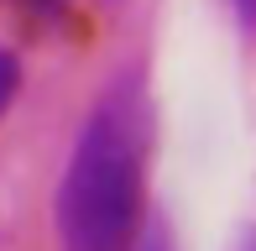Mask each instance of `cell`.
<instances>
[{
    "label": "cell",
    "mask_w": 256,
    "mask_h": 251,
    "mask_svg": "<svg viewBox=\"0 0 256 251\" xmlns=\"http://www.w3.org/2000/svg\"><path fill=\"white\" fill-rule=\"evenodd\" d=\"M146 146L152 120L131 78L110 84L84 116L52 194L63 251H131L146 210Z\"/></svg>",
    "instance_id": "6da1fadb"
},
{
    "label": "cell",
    "mask_w": 256,
    "mask_h": 251,
    "mask_svg": "<svg viewBox=\"0 0 256 251\" xmlns=\"http://www.w3.org/2000/svg\"><path fill=\"white\" fill-rule=\"evenodd\" d=\"M16 94H21V63H16V52L0 48V116L16 105Z\"/></svg>",
    "instance_id": "7a4b0ae2"
},
{
    "label": "cell",
    "mask_w": 256,
    "mask_h": 251,
    "mask_svg": "<svg viewBox=\"0 0 256 251\" xmlns=\"http://www.w3.org/2000/svg\"><path fill=\"white\" fill-rule=\"evenodd\" d=\"M131 251H172V246H168V230H162V225H152V230H142Z\"/></svg>",
    "instance_id": "3957f363"
},
{
    "label": "cell",
    "mask_w": 256,
    "mask_h": 251,
    "mask_svg": "<svg viewBox=\"0 0 256 251\" xmlns=\"http://www.w3.org/2000/svg\"><path fill=\"white\" fill-rule=\"evenodd\" d=\"M230 6H236L240 26H256V0H230Z\"/></svg>",
    "instance_id": "277c9868"
},
{
    "label": "cell",
    "mask_w": 256,
    "mask_h": 251,
    "mask_svg": "<svg viewBox=\"0 0 256 251\" xmlns=\"http://www.w3.org/2000/svg\"><path fill=\"white\" fill-rule=\"evenodd\" d=\"M26 6H32V10H37V16H52V10H63V6H68V0H26Z\"/></svg>",
    "instance_id": "5b68a950"
},
{
    "label": "cell",
    "mask_w": 256,
    "mask_h": 251,
    "mask_svg": "<svg viewBox=\"0 0 256 251\" xmlns=\"http://www.w3.org/2000/svg\"><path fill=\"white\" fill-rule=\"evenodd\" d=\"M236 251H256V241H246V246H236Z\"/></svg>",
    "instance_id": "8992f818"
}]
</instances>
